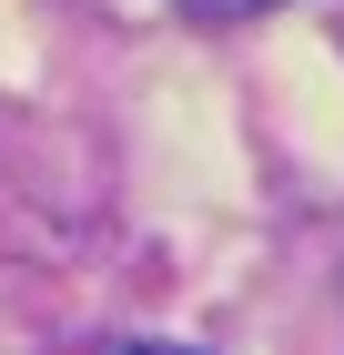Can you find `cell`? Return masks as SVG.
Returning a JSON list of instances; mask_svg holds the SVG:
<instances>
[{
	"label": "cell",
	"instance_id": "6da1fadb",
	"mask_svg": "<svg viewBox=\"0 0 344 355\" xmlns=\"http://www.w3.org/2000/svg\"><path fill=\"white\" fill-rule=\"evenodd\" d=\"M192 10H273V0H192Z\"/></svg>",
	"mask_w": 344,
	"mask_h": 355
},
{
	"label": "cell",
	"instance_id": "7a4b0ae2",
	"mask_svg": "<svg viewBox=\"0 0 344 355\" xmlns=\"http://www.w3.org/2000/svg\"><path fill=\"white\" fill-rule=\"evenodd\" d=\"M132 355H192V345H132Z\"/></svg>",
	"mask_w": 344,
	"mask_h": 355
}]
</instances>
